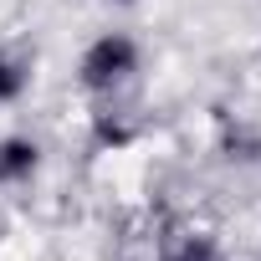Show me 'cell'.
<instances>
[{
	"instance_id": "obj_1",
	"label": "cell",
	"mask_w": 261,
	"mask_h": 261,
	"mask_svg": "<svg viewBox=\"0 0 261 261\" xmlns=\"http://www.w3.org/2000/svg\"><path fill=\"white\" fill-rule=\"evenodd\" d=\"M139 72V41L123 31H102L82 57H77V82L87 92H118Z\"/></svg>"
},
{
	"instance_id": "obj_2",
	"label": "cell",
	"mask_w": 261,
	"mask_h": 261,
	"mask_svg": "<svg viewBox=\"0 0 261 261\" xmlns=\"http://www.w3.org/2000/svg\"><path fill=\"white\" fill-rule=\"evenodd\" d=\"M41 169V149L31 139H0V185H21Z\"/></svg>"
},
{
	"instance_id": "obj_3",
	"label": "cell",
	"mask_w": 261,
	"mask_h": 261,
	"mask_svg": "<svg viewBox=\"0 0 261 261\" xmlns=\"http://www.w3.org/2000/svg\"><path fill=\"white\" fill-rule=\"evenodd\" d=\"M21 92H26V62L0 51V102H16Z\"/></svg>"
}]
</instances>
